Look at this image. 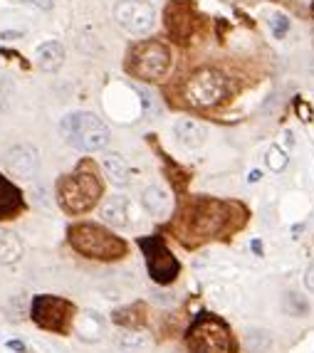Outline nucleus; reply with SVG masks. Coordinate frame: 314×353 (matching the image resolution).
Wrapping results in <instances>:
<instances>
[{
    "mask_svg": "<svg viewBox=\"0 0 314 353\" xmlns=\"http://www.w3.org/2000/svg\"><path fill=\"white\" fill-rule=\"evenodd\" d=\"M59 134L70 143L72 148H77L82 153H97L101 148L109 146L112 131L101 121L97 114L92 112H72L59 121Z\"/></svg>",
    "mask_w": 314,
    "mask_h": 353,
    "instance_id": "nucleus-1",
    "label": "nucleus"
},
{
    "mask_svg": "<svg viewBox=\"0 0 314 353\" xmlns=\"http://www.w3.org/2000/svg\"><path fill=\"white\" fill-rule=\"evenodd\" d=\"M101 198V183L95 171L77 168L70 176H62L57 183V201L70 215H82L92 210Z\"/></svg>",
    "mask_w": 314,
    "mask_h": 353,
    "instance_id": "nucleus-2",
    "label": "nucleus"
},
{
    "mask_svg": "<svg viewBox=\"0 0 314 353\" xmlns=\"http://www.w3.org/2000/svg\"><path fill=\"white\" fill-rule=\"evenodd\" d=\"M70 242L77 252H82L84 257H92V259H119L124 257L126 252L124 240H119L117 235H112L107 228L92 223L72 225Z\"/></svg>",
    "mask_w": 314,
    "mask_h": 353,
    "instance_id": "nucleus-3",
    "label": "nucleus"
},
{
    "mask_svg": "<svg viewBox=\"0 0 314 353\" xmlns=\"http://www.w3.org/2000/svg\"><path fill=\"white\" fill-rule=\"evenodd\" d=\"M173 54L164 42L146 40L139 42L126 54V70L144 82H159L171 72Z\"/></svg>",
    "mask_w": 314,
    "mask_h": 353,
    "instance_id": "nucleus-4",
    "label": "nucleus"
},
{
    "mask_svg": "<svg viewBox=\"0 0 314 353\" xmlns=\"http://www.w3.org/2000/svg\"><path fill=\"white\" fill-rule=\"evenodd\" d=\"M228 92H230L228 77L213 67H201V70L190 72L184 84L186 101L196 109H213L226 99Z\"/></svg>",
    "mask_w": 314,
    "mask_h": 353,
    "instance_id": "nucleus-5",
    "label": "nucleus"
},
{
    "mask_svg": "<svg viewBox=\"0 0 314 353\" xmlns=\"http://www.w3.org/2000/svg\"><path fill=\"white\" fill-rule=\"evenodd\" d=\"M228 205L226 203L210 201V198H198L188 205L184 215L186 235H193V240H208L215 237L220 230L226 228Z\"/></svg>",
    "mask_w": 314,
    "mask_h": 353,
    "instance_id": "nucleus-6",
    "label": "nucleus"
},
{
    "mask_svg": "<svg viewBox=\"0 0 314 353\" xmlns=\"http://www.w3.org/2000/svg\"><path fill=\"white\" fill-rule=\"evenodd\" d=\"M188 346L193 353H230V331L220 319L203 314L188 329Z\"/></svg>",
    "mask_w": 314,
    "mask_h": 353,
    "instance_id": "nucleus-7",
    "label": "nucleus"
},
{
    "mask_svg": "<svg viewBox=\"0 0 314 353\" xmlns=\"http://www.w3.org/2000/svg\"><path fill=\"white\" fill-rule=\"evenodd\" d=\"M114 20L129 35H146L156 25V10L148 0H119L114 6Z\"/></svg>",
    "mask_w": 314,
    "mask_h": 353,
    "instance_id": "nucleus-8",
    "label": "nucleus"
},
{
    "mask_svg": "<svg viewBox=\"0 0 314 353\" xmlns=\"http://www.w3.org/2000/svg\"><path fill=\"white\" fill-rule=\"evenodd\" d=\"M144 252H146V265H148V274L156 284H171L181 272L178 259L173 257L171 250L159 240V237H151V240L141 242Z\"/></svg>",
    "mask_w": 314,
    "mask_h": 353,
    "instance_id": "nucleus-9",
    "label": "nucleus"
},
{
    "mask_svg": "<svg viewBox=\"0 0 314 353\" xmlns=\"http://www.w3.org/2000/svg\"><path fill=\"white\" fill-rule=\"evenodd\" d=\"M72 306L67 301L57 299V296H37L32 301V319L42 329H52V331H62L70 319Z\"/></svg>",
    "mask_w": 314,
    "mask_h": 353,
    "instance_id": "nucleus-10",
    "label": "nucleus"
},
{
    "mask_svg": "<svg viewBox=\"0 0 314 353\" xmlns=\"http://www.w3.org/2000/svg\"><path fill=\"white\" fill-rule=\"evenodd\" d=\"M6 168L10 171V176L20 178V181H30V178H35L37 168H40V153L30 143H18V146L8 148Z\"/></svg>",
    "mask_w": 314,
    "mask_h": 353,
    "instance_id": "nucleus-11",
    "label": "nucleus"
},
{
    "mask_svg": "<svg viewBox=\"0 0 314 353\" xmlns=\"http://www.w3.org/2000/svg\"><path fill=\"white\" fill-rule=\"evenodd\" d=\"M101 220L112 228H129L131 225V203L126 201L124 195H112L101 203L99 210Z\"/></svg>",
    "mask_w": 314,
    "mask_h": 353,
    "instance_id": "nucleus-12",
    "label": "nucleus"
},
{
    "mask_svg": "<svg viewBox=\"0 0 314 353\" xmlns=\"http://www.w3.org/2000/svg\"><path fill=\"white\" fill-rule=\"evenodd\" d=\"M173 136H176V141L184 148H188V151L201 148L208 139L206 129H203L198 121H193V119H181V121H176V126H173Z\"/></svg>",
    "mask_w": 314,
    "mask_h": 353,
    "instance_id": "nucleus-13",
    "label": "nucleus"
},
{
    "mask_svg": "<svg viewBox=\"0 0 314 353\" xmlns=\"http://www.w3.org/2000/svg\"><path fill=\"white\" fill-rule=\"evenodd\" d=\"M35 65L42 72H57L59 67L65 65V45L57 40L42 42L40 48L35 50Z\"/></svg>",
    "mask_w": 314,
    "mask_h": 353,
    "instance_id": "nucleus-14",
    "label": "nucleus"
},
{
    "mask_svg": "<svg viewBox=\"0 0 314 353\" xmlns=\"http://www.w3.org/2000/svg\"><path fill=\"white\" fill-rule=\"evenodd\" d=\"M141 203L148 215H154V218H159V220L171 215V198H168V193L161 188V185H148L141 195Z\"/></svg>",
    "mask_w": 314,
    "mask_h": 353,
    "instance_id": "nucleus-15",
    "label": "nucleus"
},
{
    "mask_svg": "<svg viewBox=\"0 0 314 353\" xmlns=\"http://www.w3.org/2000/svg\"><path fill=\"white\" fill-rule=\"evenodd\" d=\"M23 208V195L20 190L12 185L8 178L0 176V220H8L12 215H18V210Z\"/></svg>",
    "mask_w": 314,
    "mask_h": 353,
    "instance_id": "nucleus-16",
    "label": "nucleus"
},
{
    "mask_svg": "<svg viewBox=\"0 0 314 353\" xmlns=\"http://www.w3.org/2000/svg\"><path fill=\"white\" fill-rule=\"evenodd\" d=\"M101 168H104V173H107V178L114 185H126V183H129L131 168L121 153H107V156L101 159Z\"/></svg>",
    "mask_w": 314,
    "mask_h": 353,
    "instance_id": "nucleus-17",
    "label": "nucleus"
},
{
    "mask_svg": "<svg viewBox=\"0 0 314 353\" xmlns=\"http://www.w3.org/2000/svg\"><path fill=\"white\" fill-rule=\"evenodd\" d=\"M23 257V242L15 232L0 228V265H15Z\"/></svg>",
    "mask_w": 314,
    "mask_h": 353,
    "instance_id": "nucleus-18",
    "label": "nucleus"
},
{
    "mask_svg": "<svg viewBox=\"0 0 314 353\" xmlns=\"http://www.w3.org/2000/svg\"><path fill=\"white\" fill-rule=\"evenodd\" d=\"M243 343L248 353H267L273 348V334L267 329H260V326H253V329L245 331Z\"/></svg>",
    "mask_w": 314,
    "mask_h": 353,
    "instance_id": "nucleus-19",
    "label": "nucleus"
},
{
    "mask_svg": "<svg viewBox=\"0 0 314 353\" xmlns=\"http://www.w3.org/2000/svg\"><path fill=\"white\" fill-rule=\"evenodd\" d=\"M77 334L82 336L84 341H97L104 334V321H101L99 314L95 312H84L77 319Z\"/></svg>",
    "mask_w": 314,
    "mask_h": 353,
    "instance_id": "nucleus-20",
    "label": "nucleus"
},
{
    "mask_svg": "<svg viewBox=\"0 0 314 353\" xmlns=\"http://www.w3.org/2000/svg\"><path fill=\"white\" fill-rule=\"evenodd\" d=\"M265 163L273 173H282L287 168V163H290V159H287V151H285V148H279L277 143H273V146L265 151Z\"/></svg>",
    "mask_w": 314,
    "mask_h": 353,
    "instance_id": "nucleus-21",
    "label": "nucleus"
},
{
    "mask_svg": "<svg viewBox=\"0 0 314 353\" xmlns=\"http://www.w3.org/2000/svg\"><path fill=\"white\" fill-rule=\"evenodd\" d=\"M282 306H285V312L290 316H304V314H309V301L304 296L295 294V292H287L285 299H282Z\"/></svg>",
    "mask_w": 314,
    "mask_h": 353,
    "instance_id": "nucleus-22",
    "label": "nucleus"
},
{
    "mask_svg": "<svg viewBox=\"0 0 314 353\" xmlns=\"http://www.w3.org/2000/svg\"><path fill=\"white\" fill-rule=\"evenodd\" d=\"M270 32H273L277 40H282V37L290 32V18L282 15V12H275L273 18H270Z\"/></svg>",
    "mask_w": 314,
    "mask_h": 353,
    "instance_id": "nucleus-23",
    "label": "nucleus"
},
{
    "mask_svg": "<svg viewBox=\"0 0 314 353\" xmlns=\"http://www.w3.org/2000/svg\"><path fill=\"white\" fill-rule=\"evenodd\" d=\"M117 343H119V346H121V348H141L146 341H144V336H139V334H131V331H126V334H121V336H119V339H117Z\"/></svg>",
    "mask_w": 314,
    "mask_h": 353,
    "instance_id": "nucleus-24",
    "label": "nucleus"
},
{
    "mask_svg": "<svg viewBox=\"0 0 314 353\" xmlns=\"http://www.w3.org/2000/svg\"><path fill=\"white\" fill-rule=\"evenodd\" d=\"M20 3H25V6H32V8H37V10H52V0H20Z\"/></svg>",
    "mask_w": 314,
    "mask_h": 353,
    "instance_id": "nucleus-25",
    "label": "nucleus"
},
{
    "mask_svg": "<svg viewBox=\"0 0 314 353\" xmlns=\"http://www.w3.org/2000/svg\"><path fill=\"white\" fill-rule=\"evenodd\" d=\"M304 287H307L309 292H314V262H309L307 272H304Z\"/></svg>",
    "mask_w": 314,
    "mask_h": 353,
    "instance_id": "nucleus-26",
    "label": "nucleus"
},
{
    "mask_svg": "<svg viewBox=\"0 0 314 353\" xmlns=\"http://www.w3.org/2000/svg\"><path fill=\"white\" fill-rule=\"evenodd\" d=\"M297 112H300V117H302L304 121H309V117H312V112H309V109H307V104H302V101H300V104H297Z\"/></svg>",
    "mask_w": 314,
    "mask_h": 353,
    "instance_id": "nucleus-27",
    "label": "nucleus"
},
{
    "mask_svg": "<svg viewBox=\"0 0 314 353\" xmlns=\"http://www.w3.org/2000/svg\"><path fill=\"white\" fill-rule=\"evenodd\" d=\"M8 348H12V351H25V343L23 341H8Z\"/></svg>",
    "mask_w": 314,
    "mask_h": 353,
    "instance_id": "nucleus-28",
    "label": "nucleus"
},
{
    "mask_svg": "<svg viewBox=\"0 0 314 353\" xmlns=\"http://www.w3.org/2000/svg\"><path fill=\"white\" fill-rule=\"evenodd\" d=\"M3 40H18V37H23V32H10V30H8V32H3Z\"/></svg>",
    "mask_w": 314,
    "mask_h": 353,
    "instance_id": "nucleus-29",
    "label": "nucleus"
},
{
    "mask_svg": "<svg viewBox=\"0 0 314 353\" xmlns=\"http://www.w3.org/2000/svg\"><path fill=\"white\" fill-rule=\"evenodd\" d=\"M260 178H262V173H260V171H253V173L248 176V181H250V183H257Z\"/></svg>",
    "mask_w": 314,
    "mask_h": 353,
    "instance_id": "nucleus-30",
    "label": "nucleus"
}]
</instances>
